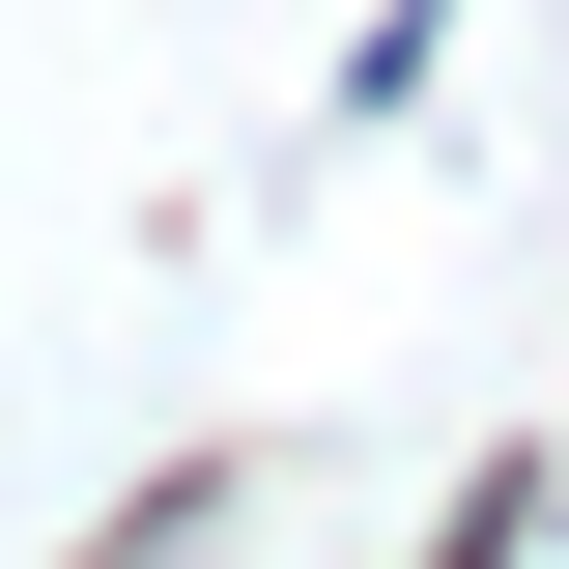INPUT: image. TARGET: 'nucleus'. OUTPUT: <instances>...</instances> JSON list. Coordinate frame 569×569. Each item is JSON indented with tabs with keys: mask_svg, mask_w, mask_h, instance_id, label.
<instances>
[{
	"mask_svg": "<svg viewBox=\"0 0 569 569\" xmlns=\"http://www.w3.org/2000/svg\"><path fill=\"white\" fill-rule=\"evenodd\" d=\"M427 29H456V0H399V29H370V58H342V114H399V86H427Z\"/></svg>",
	"mask_w": 569,
	"mask_h": 569,
	"instance_id": "obj_1",
	"label": "nucleus"
}]
</instances>
